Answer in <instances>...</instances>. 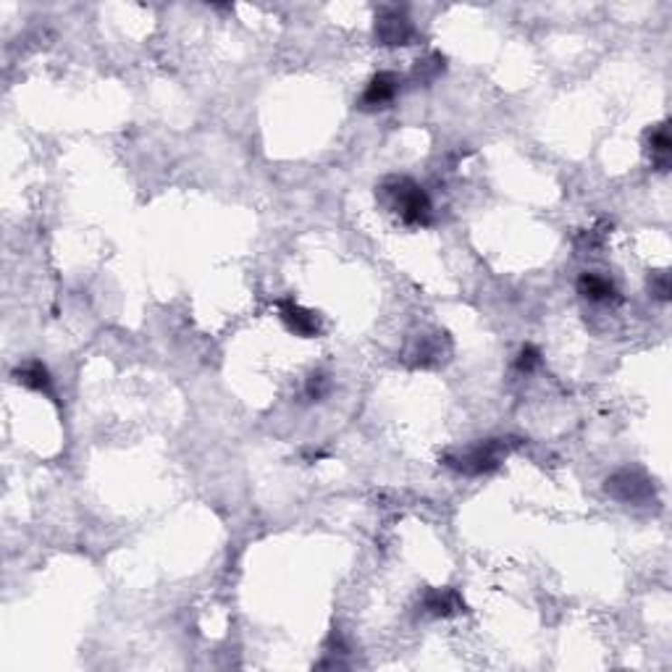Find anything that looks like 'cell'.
Returning a JSON list of instances; mask_svg holds the SVG:
<instances>
[{
  "label": "cell",
  "mask_w": 672,
  "mask_h": 672,
  "mask_svg": "<svg viewBox=\"0 0 672 672\" xmlns=\"http://www.w3.org/2000/svg\"><path fill=\"white\" fill-rule=\"evenodd\" d=\"M378 192L407 226H429L431 223V197L426 194V189L418 182H412L410 176H389Z\"/></svg>",
  "instance_id": "cell-1"
},
{
  "label": "cell",
  "mask_w": 672,
  "mask_h": 672,
  "mask_svg": "<svg viewBox=\"0 0 672 672\" xmlns=\"http://www.w3.org/2000/svg\"><path fill=\"white\" fill-rule=\"evenodd\" d=\"M507 452H510V444L505 439H486L458 455H447L444 465L462 476H484V473H494L502 465V459L507 458Z\"/></svg>",
  "instance_id": "cell-2"
},
{
  "label": "cell",
  "mask_w": 672,
  "mask_h": 672,
  "mask_svg": "<svg viewBox=\"0 0 672 672\" xmlns=\"http://www.w3.org/2000/svg\"><path fill=\"white\" fill-rule=\"evenodd\" d=\"M604 488L610 497H615L618 502H625V505H646L654 497L651 478L636 468H622L618 473H612Z\"/></svg>",
  "instance_id": "cell-3"
},
{
  "label": "cell",
  "mask_w": 672,
  "mask_h": 672,
  "mask_svg": "<svg viewBox=\"0 0 672 672\" xmlns=\"http://www.w3.org/2000/svg\"><path fill=\"white\" fill-rule=\"evenodd\" d=\"M378 45L383 48H404L412 45L415 27L402 8H381L376 14V27H374Z\"/></svg>",
  "instance_id": "cell-4"
},
{
  "label": "cell",
  "mask_w": 672,
  "mask_h": 672,
  "mask_svg": "<svg viewBox=\"0 0 672 672\" xmlns=\"http://www.w3.org/2000/svg\"><path fill=\"white\" fill-rule=\"evenodd\" d=\"M397 92H400V77L394 71H378L365 84V90H363V95L357 100V108L368 110V113L371 110H383V108L394 103Z\"/></svg>",
  "instance_id": "cell-5"
},
{
  "label": "cell",
  "mask_w": 672,
  "mask_h": 672,
  "mask_svg": "<svg viewBox=\"0 0 672 672\" xmlns=\"http://www.w3.org/2000/svg\"><path fill=\"white\" fill-rule=\"evenodd\" d=\"M279 318L284 321V326L295 336H302V339H313V336L321 334V318L313 310L302 308L292 297H287V299L279 302Z\"/></svg>",
  "instance_id": "cell-6"
},
{
  "label": "cell",
  "mask_w": 672,
  "mask_h": 672,
  "mask_svg": "<svg viewBox=\"0 0 672 672\" xmlns=\"http://www.w3.org/2000/svg\"><path fill=\"white\" fill-rule=\"evenodd\" d=\"M441 342H444V334H433V336H415L410 342V347L404 352L407 363L412 368H429V365H436L441 357H444V350H441Z\"/></svg>",
  "instance_id": "cell-7"
},
{
  "label": "cell",
  "mask_w": 672,
  "mask_h": 672,
  "mask_svg": "<svg viewBox=\"0 0 672 672\" xmlns=\"http://www.w3.org/2000/svg\"><path fill=\"white\" fill-rule=\"evenodd\" d=\"M423 612L431 618H452L465 612V601L455 589H429L423 596Z\"/></svg>",
  "instance_id": "cell-8"
},
{
  "label": "cell",
  "mask_w": 672,
  "mask_h": 672,
  "mask_svg": "<svg viewBox=\"0 0 672 672\" xmlns=\"http://www.w3.org/2000/svg\"><path fill=\"white\" fill-rule=\"evenodd\" d=\"M578 292L586 297V299H592V302H618V287L607 279V276H601V273H593V270H586V273H581V279H578Z\"/></svg>",
  "instance_id": "cell-9"
},
{
  "label": "cell",
  "mask_w": 672,
  "mask_h": 672,
  "mask_svg": "<svg viewBox=\"0 0 672 672\" xmlns=\"http://www.w3.org/2000/svg\"><path fill=\"white\" fill-rule=\"evenodd\" d=\"M646 145H648V153H651V163L659 174H665L670 168V129L667 124H657L646 132Z\"/></svg>",
  "instance_id": "cell-10"
},
{
  "label": "cell",
  "mask_w": 672,
  "mask_h": 672,
  "mask_svg": "<svg viewBox=\"0 0 672 672\" xmlns=\"http://www.w3.org/2000/svg\"><path fill=\"white\" fill-rule=\"evenodd\" d=\"M14 378H16V383L27 386L32 392L53 394V378H51V371H48L40 360H32L27 365L16 368V371H14Z\"/></svg>",
  "instance_id": "cell-11"
},
{
  "label": "cell",
  "mask_w": 672,
  "mask_h": 672,
  "mask_svg": "<svg viewBox=\"0 0 672 672\" xmlns=\"http://www.w3.org/2000/svg\"><path fill=\"white\" fill-rule=\"evenodd\" d=\"M441 71H444V55L433 53L429 58H423V61H418L412 77H415V81H421V84H431Z\"/></svg>",
  "instance_id": "cell-12"
},
{
  "label": "cell",
  "mask_w": 672,
  "mask_h": 672,
  "mask_svg": "<svg viewBox=\"0 0 672 672\" xmlns=\"http://www.w3.org/2000/svg\"><path fill=\"white\" fill-rule=\"evenodd\" d=\"M538 365H541V350L536 345H523L520 352H517V357H515V368L520 374H531V371H536Z\"/></svg>",
  "instance_id": "cell-13"
},
{
  "label": "cell",
  "mask_w": 672,
  "mask_h": 672,
  "mask_svg": "<svg viewBox=\"0 0 672 672\" xmlns=\"http://www.w3.org/2000/svg\"><path fill=\"white\" fill-rule=\"evenodd\" d=\"M648 289H651V297L654 299H659V302H667L670 299V273L667 270H657V273H651V279H648Z\"/></svg>",
  "instance_id": "cell-14"
},
{
  "label": "cell",
  "mask_w": 672,
  "mask_h": 672,
  "mask_svg": "<svg viewBox=\"0 0 672 672\" xmlns=\"http://www.w3.org/2000/svg\"><path fill=\"white\" fill-rule=\"evenodd\" d=\"M331 392V378L326 376V374H313V376L308 378V386H305V394H308V400H313V402H321L323 397Z\"/></svg>",
  "instance_id": "cell-15"
}]
</instances>
